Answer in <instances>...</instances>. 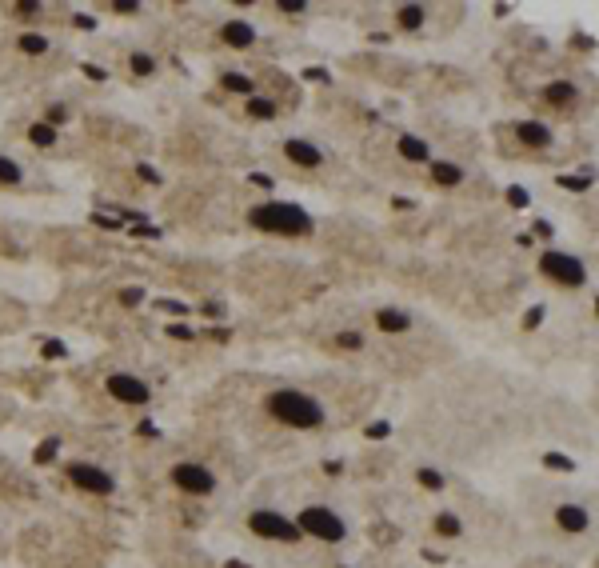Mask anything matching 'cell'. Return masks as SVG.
Returning <instances> with one entry per match:
<instances>
[{
    "label": "cell",
    "mask_w": 599,
    "mask_h": 568,
    "mask_svg": "<svg viewBox=\"0 0 599 568\" xmlns=\"http://www.w3.org/2000/svg\"><path fill=\"white\" fill-rule=\"evenodd\" d=\"M68 480L76 488H84V492H96V496H108V492H112V476L104 469H96V464H84V460L68 464Z\"/></svg>",
    "instance_id": "8992f818"
},
{
    "label": "cell",
    "mask_w": 599,
    "mask_h": 568,
    "mask_svg": "<svg viewBox=\"0 0 599 568\" xmlns=\"http://www.w3.org/2000/svg\"><path fill=\"white\" fill-rule=\"evenodd\" d=\"M336 344H340V348H348V352H356V348H364V336H360V332H340V336H336Z\"/></svg>",
    "instance_id": "d4e9b609"
},
{
    "label": "cell",
    "mask_w": 599,
    "mask_h": 568,
    "mask_svg": "<svg viewBox=\"0 0 599 568\" xmlns=\"http://www.w3.org/2000/svg\"><path fill=\"white\" fill-rule=\"evenodd\" d=\"M284 152H288V161L300 164V168H320V164H324V152L316 145H308V140H288Z\"/></svg>",
    "instance_id": "9c48e42d"
},
{
    "label": "cell",
    "mask_w": 599,
    "mask_h": 568,
    "mask_svg": "<svg viewBox=\"0 0 599 568\" xmlns=\"http://www.w3.org/2000/svg\"><path fill=\"white\" fill-rule=\"evenodd\" d=\"M507 200H512L516 209H528V193H523V188H512V193H507Z\"/></svg>",
    "instance_id": "f1b7e54d"
},
{
    "label": "cell",
    "mask_w": 599,
    "mask_h": 568,
    "mask_svg": "<svg viewBox=\"0 0 599 568\" xmlns=\"http://www.w3.org/2000/svg\"><path fill=\"white\" fill-rule=\"evenodd\" d=\"M268 412H272L280 424H292V428H320L324 424V405L308 396V392H296V389H280L272 392L268 400Z\"/></svg>",
    "instance_id": "6da1fadb"
},
{
    "label": "cell",
    "mask_w": 599,
    "mask_h": 568,
    "mask_svg": "<svg viewBox=\"0 0 599 568\" xmlns=\"http://www.w3.org/2000/svg\"><path fill=\"white\" fill-rule=\"evenodd\" d=\"M436 533L439 536H459V533H464V524H459V517H452V512H439V517H436Z\"/></svg>",
    "instance_id": "ac0fdd59"
},
{
    "label": "cell",
    "mask_w": 599,
    "mask_h": 568,
    "mask_svg": "<svg viewBox=\"0 0 599 568\" xmlns=\"http://www.w3.org/2000/svg\"><path fill=\"white\" fill-rule=\"evenodd\" d=\"M65 120H68V113L60 108V104H56V108H49V129H52V124H65Z\"/></svg>",
    "instance_id": "1f68e13d"
},
{
    "label": "cell",
    "mask_w": 599,
    "mask_h": 568,
    "mask_svg": "<svg viewBox=\"0 0 599 568\" xmlns=\"http://www.w3.org/2000/svg\"><path fill=\"white\" fill-rule=\"evenodd\" d=\"M224 88H228V92H252V81H248V76H240V72H228V76H224Z\"/></svg>",
    "instance_id": "603a6c76"
},
{
    "label": "cell",
    "mask_w": 599,
    "mask_h": 568,
    "mask_svg": "<svg viewBox=\"0 0 599 568\" xmlns=\"http://www.w3.org/2000/svg\"><path fill=\"white\" fill-rule=\"evenodd\" d=\"M400 156H404V161H428L432 148H428V140H420V136H400Z\"/></svg>",
    "instance_id": "5bb4252c"
},
{
    "label": "cell",
    "mask_w": 599,
    "mask_h": 568,
    "mask_svg": "<svg viewBox=\"0 0 599 568\" xmlns=\"http://www.w3.org/2000/svg\"><path fill=\"white\" fill-rule=\"evenodd\" d=\"M120 300H124V305H140V300H144V293H140V289H124V293H120Z\"/></svg>",
    "instance_id": "f546056e"
},
{
    "label": "cell",
    "mask_w": 599,
    "mask_h": 568,
    "mask_svg": "<svg viewBox=\"0 0 599 568\" xmlns=\"http://www.w3.org/2000/svg\"><path fill=\"white\" fill-rule=\"evenodd\" d=\"M172 480H176V488L192 492V496H208L212 488H216V476H212L204 464H192V460L176 464V469H172Z\"/></svg>",
    "instance_id": "277c9868"
},
{
    "label": "cell",
    "mask_w": 599,
    "mask_h": 568,
    "mask_svg": "<svg viewBox=\"0 0 599 568\" xmlns=\"http://www.w3.org/2000/svg\"><path fill=\"white\" fill-rule=\"evenodd\" d=\"M252 533L256 536H268V540H300V528L292 520L276 517V512H252Z\"/></svg>",
    "instance_id": "52a82bcc"
},
{
    "label": "cell",
    "mask_w": 599,
    "mask_h": 568,
    "mask_svg": "<svg viewBox=\"0 0 599 568\" xmlns=\"http://www.w3.org/2000/svg\"><path fill=\"white\" fill-rule=\"evenodd\" d=\"M220 36H224L232 49H248V44L256 40V29H252V24H244V20H228L224 29H220Z\"/></svg>",
    "instance_id": "30bf717a"
},
{
    "label": "cell",
    "mask_w": 599,
    "mask_h": 568,
    "mask_svg": "<svg viewBox=\"0 0 599 568\" xmlns=\"http://www.w3.org/2000/svg\"><path fill=\"white\" fill-rule=\"evenodd\" d=\"M17 13H20V17H36V13H40V4H33V0H24V4H17Z\"/></svg>",
    "instance_id": "836d02e7"
},
{
    "label": "cell",
    "mask_w": 599,
    "mask_h": 568,
    "mask_svg": "<svg viewBox=\"0 0 599 568\" xmlns=\"http://www.w3.org/2000/svg\"><path fill=\"white\" fill-rule=\"evenodd\" d=\"M539 320H543V309H532V312H528V328H535Z\"/></svg>",
    "instance_id": "60d3db41"
},
{
    "label": "cell",
    "mask_w": 599,
    "mask_h": 568,
    "mask_svg": "<svg viewBox=\"0 0 599 568\" xmlns=\"http://www.w3.org/2000/svg\"><path fill=\"white\" fill-rule=\"evenodd\" d=\"M20 49L28 52V56H40V52H49V40H44V36H36V33H28V36H20Z\"/></svg>",
    "instance_id": "44dd1931"
},
{
    "label": "cell",
    "mask_w": 599,
    "mask_h": 568,
    "mask_svg": "<svg viewBox=\"0 0 599 568\" xmlns=\"http://www.w3.org/2000/svg\"><path fill=\"white\" fill-rule=\"evenodd\" d=\"M152 68H156V60H152V56H144V52H136V56H132V72H136V76H148Z\"/></svg>",
    "instance_id": "cb8c5ba5"
},
{
    "label": "cell",
    "mask_w": 599,
    "mask_h": 568,
    "mask_svg": "<svg viewBox=\"0 0 599 568\" xmlns=\"http://www.w3.org/2000/svg\"><path fill=\"white\" fill-rule=\"evenodd\" d=\"M516 136H519V145H528V148H548L551 145V129L535 124V120H523L516 129Z\"/></svg>",
    "instance_id": "8fae6325"
},
{
    "label": "cell",
    "mask_w": 599,
    "mask_h": 568,
    "mask_svg": "<svg viewBox=\"0 0 599 568\" xmlns=\"http://www.w3.org/2000/svg\"><path fill=\"white\" fill-rule=\"evenodd\" d=\"M160 309H164V312H176V316H184V312H188L184 305H180V300H160Z\"/></svg>",
    "instance_id": "e575fe53"
},
{
    "label": "cell",
    "mask_w": 599,
    "mask_h": 568,
    "mask_svg": "<svg viewBox=\"0 0 599 568\" xmlns=\"http://www.w3.org/2000/svg\"><path fill=\"white\" fill-rule=\"evenodd\" d=\"M0 184H20V164L0 156Z\"/></svg>",
    "instance_id": "7402d4cb"
},
{
    "label": "cell",
    "mask_w": 599,
    "mask_h": 568,
    "mask_svg": "<svg viewBox=\"0 0 599 568\" xmlns=\"http://www.w3.org/2000/svg\"><path fill=\"white\" fill-rule=\"evenodd\" d=\"M432 180H436V184H444V188H452V184H459V180H464V172H459L455 164H448V161H436V164H432Z\"/></svg>",
    "instance_id": "9a60e30c"
},
{
    "label": "cell",
    "mask_w": 599,
    "mask_h": 568,
    "mask_svg": "<svg viewBox=\"0 0 599 568\" xmlns=\"http://www.w3.org/2000/svg\"><path fill=\"white\" fill-rule=\"evenodd\" d=\"M140 177H144L148 184H160V177H156V168H148V164H140Z\"/></svg>",
    "instance_id": "74e56055"
},
{
    "label": "cell",
    "mask_w": 599,
    "mask_h": 568,
    "mask_svg": "<svg viewBox=\"0 0 599 568\" xmlns=\"http://www.w3.org/2000/svg\"><path fill=\"white\" fill-rule=\"evenodd\" d=\"M400 24H404V29H420V24H423V8H420V4H404V8H400Z\"/></svg>",
    "instance_id": "d6986e66"
},
{
    "label": "cell",
    "mask_w": 599,
    "mask_h": 568,
    "mask_svg": "<svg viewBox=\"0 0 599 568\" xmlns=\"http://www.w3.org/2000/svg\"><path fill=\"white\" fill-rule=\"evenodd\" d=\"M555 520H559V528H564V533H587V524H591L580 504H564V508L555 512Z\"/></svg>",
    "instance_id": "7c38bea8"
},
{
    "label": "cell",
    "mask_w": 599,
    "mask_h": 568,
    "mask_svg": "<svg viewBox=\"0 0 599 568\" xmlns=\"http://www.w3.org/2000/svg\"><path fill=\"white\" fill-rule=\"evenodd\" d=\"M548 100H555V104H571V100H575V84L555 81V84L548 88Z\"/></svg>",
    "instance_id": "2e32d148"
},
{
    "label": "cell",
    "mask_w": 599,
    "mask_h": 568,
    "mask_svg": "<svg viewBox=\"0 0 599 568\" xmlns=\"http://www.w3.org/2000/svg\"><path fill=\"white\" fill-rule=\"evenodd\" d=\"M539 268H543L551 280H559V284H583V280H587L583 264L575 257H567V252H548V257L539 260Z\"/></svg>",
    "instance_id": "5b68a950"
},
{
    "label": "cell",
    "mask_w": 599,
    "mask_h": 568,
    "mask_svg": "<svg viewBox=\"0 0 599 568\" xmlns=\"http://www.w3.org/2000/svg\"><path fill=\"white\" fill-rule=\"evenodd\" d=\"M248 116H256V120H272V116H276V104H272V100H248Z\"/></svg>",
    "instance_id": "ffe728a7"
},
{
    "label": "cell",
    "mask_w": 599,
    "mask_h": 568,
    "mask_svg": "<svg viewBox=\"0 0 599 568\" xmlns=\"http://www.w3.org/2000/svg\"><path fill=\"white\" fill-rule=\"evenodd\" d=\"M543 464H548V469H555V472H567V469H571V460H567V456H543Z\"/></svg>",
    "instance_id": "484cf974"
},
{
    "label": "cell",
    "mask_w": 599,
    "mask_h": 568,
    "mask_svg": "<svg viewBox=\"0 0 599 568\" xmlns=\"http://www.w3.org/2000/svg\"><path fill=\"white\" fill-rule=\"evenodd\" d=\"M420 485L439 488V485H444V476H439V472H432V469H420Z\"/></svg>",
    "instance_id": "4316f807"
},
{
    "label": "cell",
    "mask_w": 599,
    "mask_h": 568,
    "mask_svg": "<svg viewBox=\"0 0 599 568\" xmlns=\"http://www.w3.org/2000/svg\"><path fill=\"white\" fill-rule=\"evenodd\" d=\"M296 528H300V536L308 533L316 536V540H328V544H336V540H344V520L336 517V512H328V508H304L300 512V520H296Z\"/></svg>",
    "instance_id": "3957f363"
},
{
    "label": "cell",
    "mask_w": 599,
    "mask_h": 568,
    "mask_svg": "<svg viewBox=\"0 0 599 568\" xmlns=\"http://www.w3.org/2000/svg\"><path fill=\"white\" fill-rule=\"evenodd\" d=\"M52 456H56V440H49L44 448H36V460H52Z\"/></svg>",
    "instance_id": "d6a6232c"
},
{
    "label": "cell",
    "mask_w": 599,
    "mask_h": 568,
    "mask_svg": "<svg viewBox=\"0 0 599 568\" xmlns=\"http://www.w3.org/2000/svg\"><path fill=\"white\" fill-rule=\"evenodd\" d=\"M252 225L260 228V232H284V236H296V232H308L312 220L308 212L300 209V204H260V209H252V216H248Z\"/></svg>",
    "instance_id": "7a4b0ae2"
},
{
    "label": "cell",
    "mask_w": 599,
    "mask_h": 568,
    "mask_svg": "<svg viewBox=\"0 0 599 568\" xmlns=\"http://www.w3.org/2000/svg\"><path fill=\"white\" fill-rule=\"evenodd\" d=\"M280 13H304V0H280Z\"/></svg>",
    "instance_id": "4dcf8cb0"
},
{
    "label": "cell",
    "mask_w": 599,
    "mask_h": 568,
    "mask_svg": "<svg viewBox=\"0 0 599 568\" xmlns=\"http://www.w3.org/2000/svg\"><path fill=\"white\" fill-rule=\"evenodd\" d=\"M376 325L384 328V332H404V328H412V316L400 309H384L380 316H376Z\"/></svg>",
    "instance_id": "4fadbf2b"
},
{
    "label": "cell",
    "mask_w": 599,
    "mask_h": 568,
    "mask_svg": "<svg viewBox=\"0 0 599 568\" xmlns=\"http://www.w3.org/2000/svg\"><path fill=\"white\" fill-rule=\"evenodd\" d=\"M248 180H252V184H260V188H268V184H272V177H268V172H252Z\"/></svg>",
    "instance_id": "f35d334b"
},
{
    "label": "cell",
    "mask_w": 599,
    "mask_h": 568,
    "mask_svg": "<svg viewBox=\"0 0 599 568\" xmlns=\"http://www.w3.org/2000/svg\"><path fill=\"white\" fill-rule=\"evenodd\" d=\"M172 341H192V332H188L184 325H176V328H172Z\"/></svg>",
    "instance_id": "ab89813d"
},
{
    "label": "cell",
    "mask_w": 599,
    "mask_h": 568,
    "mask_svg": "<svg viewBox=\"0 0 599 568\" xmlns=\"http://www.w3.org/2000/svg\"><path fill=\"white\" fill-rule=\"evenodd\" d=\"M559 184H564V188H571V193H580V188H587L591 180H583V177H559Z\"/></svg>",
    "instance_id": "83f0119b"
},
{
    "label": "cell",
    "mask_w": 599,
    "mask_h": 568,
    "mask_svg": "<svg viewBox=\"0 0 599 568\" xmlns=\"http://www.w3.org/2000/svg\"><path fill=\"white\" fill-rule=\"evenodd\" d=\"M304 76H308V81H328V72H324V68H308Z\"/></svg>",
    "instance_id": "b9f144b4"
},
{
    "label": "cell",
    "mask_w": 599,
    "mask_h": 568,
    "mask_svg": "<svg viewBox=\"0 0 599 568\" xmlns=\"http://www.w3.org/2000/svg\"><path fill=\"white\" fill-rule=\"evenodd\" d=\"M116 13H124V17H132V13H140V4H132V0H120V4H116Z\"/></svg>",
    "instance_id": "8d00e7d4"
},
{
    "label": "cell",
    "mask_w": 599,
    "mask_h": 568,
    "mask_svg": "<svg viewBox=\"0 0 599 568\" xmlns=\"http://www.w3.org/2000/svg\"><path fill=\"white\" fill-rule=\"evenodd\" d=\"M108 392H112L116 400H124V405H148V384L136 380V376H128V373L108 376Z\"/></svg>",
    "instance_id": "ba28073f"
},
{
    "label": "cell",
    "mask_w": 599,
    "mask_h": 568,
    "mask_svg": "<svg viewBox=\"0 0 599 568\" xmlns=\"http://www.w3.org/2000/svg\"><path fill=\"white\" fill-rule=\"evenodd\" d=\"M28 140L40 145V148H52V145H56V129H49V124H33V129H28Z\"/></svg>",
    "instance_id": "e0dca14e"
},
{
    "label": "cell",
    "mask_w": 599,
    "mask_h": 568,
    "mask_svg": "<svg viewBox=\"0 0 599 568\" xmlns=\"http://www.w3.org/2000/svg\"><path fill=\"white\" fill-rule=\"evenodd\" d=\"M44 357H65V344H60V341H49V344H44Z\"/></svg>",
    "instance_id": "d590c367"
}]
</instances>
